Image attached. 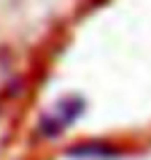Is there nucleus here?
<instances>
[{
    "instance_id": "f257e3e1",
    "label": "nucleus",
    "mask_w": 151,
    "mask_h": 160,
    "mask_svg": "<svg viewBox=\"0 0 151 160\" xmlns=\"http://www.w3.org/2000/svg\"><path fill=\"white\" fill-rule=\"evenodd\" d=\"M81 111H84V103L78 101V98H73V101H59L41 119V130L46 136H57V133H62V130H67V128L73 125Z\"/></svg>"
}]
</instances>
